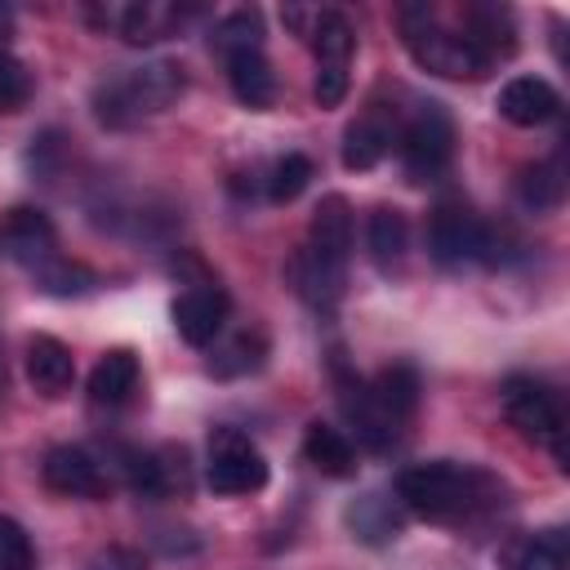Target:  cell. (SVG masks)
Returning <instances> with one entry per match:
<instances>
[{"mask_svg": "<svg viewBox=\"0 0 570 570\" xmlns=\"http://www.w3.org/2000/svg\"><path fill=\"white\" fill-rule=\"evenodd\" d=\"M0 392H4V365H0Z\"/></svg>", "mask_w": 570, "mask_h": 570, "instance_id": "36", "label": "cell"}, {"mask_svg": "<svg viewBox=\"0 0 570 570\" xmlns=\"http://www.w3.org/2000/svg\"><path fill=\"white\" fill-rule=\"evenodd\" d=\"M512 570H566V539H561V530H548L543 539H534L512 561Z\"/></svg>", "mask_w": 570, "mask_h": 570, "instance_id": "33", "label": "cell"}, {"mask_svg": "<svg viewBox=\"0 0 570 570\" xmlns=\"http://www.w3.org/2000/svg\"><path fill=\"white\" fill-rule=\"evenodd\" d=\"M303 459L321 472V476H352L356 472V450L352 441L330 428V423H307L303 432Z\"/></svg>", "mask_w": 570, "mask_h": 570, "instance_id": "21", "label": "cell"}, {"mask_svg": "<svg viewBox=\"0 0 570 570\" xmlns=\"http://www.w3.org/2000/svg\"><path fill=\"white\" fill-rule=\"evenodd\" d=\"M521 209L530 214H543V209H557L561 196H566V178H561V165L557 160H534L525 169H517V183H512Z\"/></svg>", "mask_w": 570, "mask_h": 570, "instance_id": "23", "label": "cell"}, {"mask_svg": "<svg viewBox=\"0 0 570 570\" xmlns=\"http://www.w3.org/2000/svg\"><path fill=\"white\" fill-rule=\"evenodd\" d=\"M503 485L485 472V468H472V463H454V459H432V463H410L401 476H396V499L428 517V521H468L499 499Z\"/></svg>", "mask_w": 570, "mask_h": 570, "instance_id": "1", "label": "cell"}, {"mask_svg": "<svg viewBox=\"0 0 570 570\" xmlns=\"http://www.w3.org/2000/svg\"><path fill=\"white\" fill-rule=\"evenodd\" d=\"M187 89V71L174 58H156L142 67H129L120 76H107L94 85V116L107 129H129L147 116L169 111Z\"/></svg>", "mask_w": 570, "mask_h": 570, "instance_id": "2", "label": "cell"}, {"mask_svg": "<svg viewBox=\"0 0 570 570\" xmlns=\"http://www.w3.org/2000/svg\"><path fill=\"white\" fill-rule=\"evenodd\" d=\"M405 240H410V223L396 205H379L370 209V223H365V245H370V258L379 263V272H392L401 258H405Z\"/></svg>", "mask_w": 570, "mask_h": 570, "instance_id": "22", "label": "cell"}, {"mask_svg": "<svg viewBox=\"0 0 570 570\" xmlns=\"http://www.w3.org/2000/svg\"><path fill=\"white\" fill-rule=\"evenodd\" d=\"M89 570H147V561L134 548H107V552H98L89 561Z\"/></svg>", "mask_w": 570, "mask_h": 570, "instance_id": "35", "label": "cell"}, {"mask_svg": "<svg viewBox=\"0 0 570 570\" xmlns=\"http://www.w3.org/2000/svg\"><path fill=\"white\" fill-rule=\"evenodd\" d=\"M387 147H392V129L374 116V111H365V116H356L347 129H343V169H352V174H365V169H374L383 156H387Z\"/></svg>", "mask_w": 570, "mask_h": 570, "instance_id": "19", "label": "cell"}, {"mask_svg": "<svg viewBox=\"0 0 570 570\" xmlns=\"http://www.w3.org/2000/svg\"><path fill=\"white\" fill-rule=\"evenodd\" d=\"M307 249L330 267H347V249H352V205H347V196H338V191L321 196V205L312 209V223H307Z\"/></svg>", "mask_w": 570, "mask_h": 570, "instance_id": "11", "label": "cell"}, {"mask_svg": "<svg viewBox=\"0 0 570 570\" xmlns=\"http://www.w3.org/2000/svg\"><path fill=\"white\" fill-rule=\"evenodd\" d=\"M31 276H36V285H40L45 294H53V298H80V294H89V289L98 285V276H94L85 263H71V258H62V254H53L49 263L31 267Z\"/></svg>", "mask_w": 570, "mask_h": 570, "instance_id": "28", "label": "cell"}, {"mask_svg": "<svg viewBox=\"0 0 570 570\" xmlns=\"http://www.w3.org/2000/svg\"><path fill=\"white\" fill-rule=\"evenodd\" d=\"M307 40L316 49V67H347V58L356 49V31L338 9H316V22H312Z\"/></svg>", "mask_w": 570, "mask_h": 570, "instance_id": "24", "label": "cell"}, {"mask_svg": "<svg viewBox=\"0 0 570 570\" xmlns=\"http://www.w3.org/2000/svg\"><path fill=\"white\" fill-rule=\"evenodd\" d=\"M227 80H232V94H236L245 107H254V111L272 107V98H276V76H272V67H267L263 53L227 58Z\"/></svg>", "mask_w": 570, "mask_h": 570, "instance_id": "25", "label": "cell"}, {"mask_svg": "<svg viewBox=\"0 0 570 570\" xmlns=\"http://www.w3.org/2000/svg\"><path fill=\"white\" fill-rule=\"evenodd\" d=\"M481 218L463 205V200H441L428 218V254L441 267H459L468 258H476L481 249Z\"/></svg>", "mask_w": 570, "mask_h": 570, "instance_id": "8", "label": "cell"}, {"mask_svg": "<svg viewBox=\"0 0 570 570\" xmlns=\"http://www.w3.org/2000/svg\"><path fill=\"white\" fill-rule=\"evenodd\" d=\"M312 98H316V107H338L347 98V67H316Z\"/></svg>", "mask_w": 570, "mask_h": 570, "instance_id": "34", "label": "cell"}, {"mask_svg": "<svg viewBox=\"0 0 570 570\" xmlns=\"http://www.w3.org/2000/svg\"><path fill=\"white\" fill-rule=\"evenodd\" d=\"M187 18H196V9H183V4H156V0L120 4V13H116V36L129 40V45H156V40L174 36Z\"/></svg>", "mask_w": 570, "mask_h": 570, "instance_id": "15", "label": "cell"}, {"mask_svg": "<svg viewBox=\"0 0 570 570\" xmlns=\"http://www.w3.org/2000/svg\"><path fill=\"white\" fill-rule=\"evenodd\" d=\"M557 111H561V94L543 76H517L499 89V116L508 125L534 129V125H548Z\"/></svg>", "mask_w": 570, "mask_h": 570, "instance_id": "13", "label": "cell"}, {"mask_svg": "<svg viewBox=\"0 0 570 570\" xmlns=\"http://www.w3.org/2000/svg\"><path fill=\"white\" fill-rule=\"evenodd\" d=\"M454 156V120L441 102H419V111L405 120L401 129V160H405V174L414 183H428L436 178Z\"/></svg>", "mask_w": 570, "mask_h": 570, "instance_id": "6", "label": "cell"}, {"mask_svg": "<svg viewBox=\"0 0 570 570\" xmlns=\"http://www.w3.org/2000/svg\"><path fill=\"white\" fill-rule=\"evenodd\" d=\"M205 481L214 494H254L267 485V459L258 454V445L240 428H214Z\"/></svg>", "mask_w": 570, "mask_h": 570, "instance_id": "5", "label": "cell"}, {"mask_svg": "<svg viewBox=\"0 0 570 570\" xmlns=\"http://www.w3.org/2000/svg\"><path fill=\"white\" fill-rule=\"evenodd\" d=\"M459 36L494 67V58H508L517 49V18L508 4L476 0V4H463V31Z\"/></svg>", "mask_w": 570, "mask_h": 570, "instance_id": "12", "label": "cell"}, {"mask_svg": "<svg viewBox=\"0 0 570 570\" xmlns=\"http://www.w3.org/2000/svg\"><path fill=\"white\" fill-rule=\"evenodd\" d=\"M0 249L13 263H22V267H40V263H49L58 254V232H53V223H49L45 209L18 205L0 223Z\"/></svg>", "mask_w": 570, "mask_h": 570, "instance_id": "9", "label": "cell"}, {"mask_svg": "<svg viewBox=\"0 0 570 570\" xmlns=\"http://www.w3.org/2000/svg\"><path fill=\"white\" fill-rule=\"evenodd\" d=\"M134 392H138V356H134L129 347L102 352L98 365H94V374H89V396H94V405L116 410V405H125Z\"/></svg>", "mask_w": 570, "mask_h": 570, "instance_id": "17", "label": "cell"}, {"mask_svg": "<svg viewBox=\"0 0 570 570\" xmlns=\"http://www.w3.org/2000/svg\"><path fill=\"white\" fill-rule=\"evenodd\" d=\"M499 401H503L508 423H512L525 441L548 445V450L557 454V463L566 468V414H561L557 392H552L548 383L530 379V374H512V379L503 383Z\"/></svg>", "mask_w": 570, "mask_h": 570, "instance_id": "4", "label": "cell"}, {"mask_svg": "<svg viewBox=\"0 0 570 570\" xmlns=\"http://www.w3.org/2000/svg\"><path fill=\"white\" fill-rule=\"evenodd\" d=\"M40 476L53 494H67V499H102L107 494V476H102L98 459L80 445H53L40 463Z\"/></svg>", "mask_w": 570, "mask_h": 570, "instance_id": "10", "label": "cell"}, {"mask_svg": "<svg viewBox=\"0 0 570 570\" xmlns=\"http://www.w3.org/2000/svg\"><path fill=\"white\" fill-rule=\"evenodd\" d=\"M347 521H352V530L365 539V543H383V539H392L396 534V512H392V503L383 499V494H365V499H356L352 508H347Z\"/></svg>", "mask_w": 570, "mask_h": 570, "instance_id": "30", "label": "cell"}, {"mask_svg": "<svg viewBox=\"0 0 570 570\" xmlns=\"http://www.w3.org/2000/svg\"><path fill=\"white\" fill-rule=\"evenodd\" d=\"M267 356V338L258 330H240L236 338H227L223 347H214L209 356V374L214 379H240V374H254Z\"/></svg>", "mask_w": 570, "mask_h": 570, "instance_id": "26", "label": "cell"}, {"mask_svg": "<svg viewBox=\"0 0 570 570\" xmlns=\"http://www.w3.org/2000/svg\"><path fill=\"white\" fill-rule=\"evenodd\" d=\"M214 49L223 58H240V53H263V13L258 9H236L214 27Z\"/></svg>", "mask_w": 570, "mask_h": 570, "instance_id": "27", "label": "cell"}, {"mask_svg": "<svg viewBox=\"0 0 570 570\" xmlns=\"http://www.w3.org/2000/svg\"><path fill=\"white\" fill-rule=\"evenodd\" d=\"M312 160L303 156V151H285L276 165H272V178H267V200L272 205H289V200H298L303 191H307V183H312Z\"/></svg>", "mask_w": 570, "mask_h": 570, "instance_id": "29", "label": "cell"}, {"mask_svg": "<svg viewBox=\"0 0 570 570\" xmlns=\"http://www.w3.org/2000/svg\"><path fill=\"white\" fill-rule=\"evenodd\" d=\"M76 379V361L67 352V343H58L53 334H36L27 338V383L40 396H62Z\"/></svg>", "mask_w": 570, "mask_h": 570, "instance_id": "16", "label": "cell"}, {"mask_svg": "<svg viewBox=\"0 0 570 570\" xmlns=\"http://www.w3.org/2000/svg\"><path fill=\"white\" fill-rule=\"evenodd\" d=\"M338 405H343V414H347V423H352V432H356V441H361L365 450L383 454V450L401 436V423H392V419L374 405V396H370V387H365L361 379H343Z\"/></svg>", "mask_w": 570, "mask_h": 570, "instance_id": "14", "label": "cell"}, {"mask_svg": "<svg viewBox=\"0 0 570 570\" xmlns=\"http://www.w3.org/2000/svg\"><path fill=\"white\" fill-rule=\"evenodd\" d=\"M401 31H405V49L414 53V62L423 71L445 76V80H485L490 76V62L459 31L436 27V18H432L428 4L401 9Z\"/></svg>", "mask_w": 570, "mask_h": 570, "instance_id": "3", "label": "cell"}, {"mask_svg": "<svg viewBox=\"0 0 570 570\" xmlns=\"http://www.w3.org/2000/svg\"><path fill=\"white\" fill-rule=\"evenodd\" d=\"M365 387H370L374 405L392 423H405L419 410V374H414V365H383Z\"/></svg>", "mask_w": 570, "mask_h": 570, "instance_id": "20", "label": "cell"}, {"mask_svg": "<svg viewBox=\"0 0 570 570\" xmlns=\"http://www.w3.org/2000/svg\"><path fill=\"white\" fill-rule=\"evenodd\" d=\"M31 566H36L31 534L13 517H0V570H31Z\"/></svg>", "mask_w": 570, "mask_h": 570, "instance_id": "32", "label": "cell"}, {"mask_svg": "<svg viewBox=\"0 0 570 570\" xmlns=\"http://www.w3.org/2000/svg\"><path fill=\"white\" fill-rule=\"evenodd\" d=\"M285 276H289V285L298 289V298H307L312 307H334L338 294H343V267L321 263L307 245L285 263Z\"/></svg>", "mask_w": 570, "mask_h": 570, "instance_id": "18", "label": "cell"}, {"mask_svg": "<svg viewBox=\"0 0 570 570\" xmlns=\"http://www.w3.org/2000/svg\"><path fill=\"white\" fill-rule=\"evenodd\" d=\"M27 98H31V71L9 49H0V111H22Z\"/></svg>", "mask_w": 570, "mask_h": 570, "instance_id": "31", "label": "cell"}, {"mask_svg": "<svg viewBox=\"0 0 570 570\" xmlns=\"http://www.w3.org/2000/svg\"><path fill=\"white\" fill-rule=\"evenodd\" d=\"M227 312H232V298H227V289L214 285V281H196V285L183 289V294L174 298V307H169L178 338L191 343V347H209V343L223 334Z\"/></svg>", "mask_w": 570, "mask_h": 570, "instance_id": "7", "label": "cell"}]
</instances>
